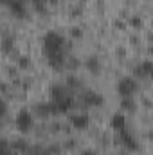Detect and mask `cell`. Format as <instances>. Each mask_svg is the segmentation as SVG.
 Wrapping results in <instances>:
<instances>
[{"label":"cell","instance_id":"obj_1","mask_svg":"<svg viewBox=\"0 0 153 155\" xmlns=\"http://www.w3.org/2000/svg\"><path fill=\"white\" fill-rule=\"evenodd\" d=\"M43 52L52 69L61 71L65 67V38L58 31H47L43 36Z\"/></svg>","mask_w":153,"mask_h":155},{"label":"cell","instance_id":"obj_2","mask_svg":"<svg viewBox=\"0 0 153 155\" xmlns=\"http://www.w3.org/2000/svg\"><path fill=\"white\" fill-rule=\"evenodd\" d=\"M33 126H34V117L29 112V108H20L15 116V128L20 134H27L33 130Z\"/></svg>","mask_w":153,"mask_h":155},{"label":"cell","instance_id":"obj_3","mask_svg":"<svg viewBox=\"0 0 153 155\" xmlns=\"http://www.w3.org/2000/svg\"><path fill=\"white\" fill-rule=\"evenodd\" d=\"M115 88L121 97H133V94L139 90V81L133 76H122L117 81Z\"/></svg>","mask_w":153,"mask_h":155},{"label":"cell","instance_id":"obj_4","mask_svg":"<svg viewBox=\"0 0 153 155\" xmlns=\"http://www.w3.org/2000/svg\"><path fill=\"white\" fill-rule=\"evenodd\" d=\"M81 103L86 108H96V107H101L105 103V97L96 90H85L81 94Z\"/></svg>","mask_w":153,"mask_h":155},{"label":"cell","instance_id":"obj_5","mask_svg":"<svg viewBox=\"0 0 153 155\" xmlns=\"http://www.w3.org/2000/svg\"><path fill=\"white\" fill-rule=\"evenodd\" d=\"M133 76L141 79H153V60H142L133 67Z\"/></svg>","mask_w":153,"mask_h":155},{"label":"cell","instance_id":"obj_6","mask_svg":"<svg viewBox=\"0 0 153 155\" xmlns=\"http://www.w3.org/2000/svg\"><path fill=\"white\" fill-rule=\"evenodd\" d=\"M117 137H119V143H121L128 152H137V150H139V141L135 139V135H133L132 132H128V128L122 130V132H117Z\"/></svg>","mask_w":153,"mask_h":155},{"label":"cell","instance_id":"obj_7","mask_svg":"<svg viewBox=\"0 0 153 155\" xmlns=\"http://www.w3.org/2000/svg\"><path fill=\"white\" fill-rule=\"evenodd\" d=\"M7 7L16 18H25L27 16V5L24 4V0H9Z\"/></svg>","mask_w":153,"mask_h":155},{"label":"cell","instance_id":"obj_8","mask_svg":"<svg viewBox=\"0 0 153 155\" xmlns=\"http://www.w3.org/2000/svg\"><path fill=\"white\" fill-rule=\"evenodd\" d=\"M69 123H70V124H72V128H76V130H85V128L88 126L90 119H88L86 114H70Z\"/></svg>","mask_w":153,"mask_h":155},{"label":"cell","instance_id":"obj_9","mask_svg":"<svg viewBox=\"0 0 153 155\" xmlns=\"http://www.w3.org/2000/svg\"><path fill=\"white\" fill-rule=\"evenodd\" d=\"M110 126L114 128L115 132L126 130V117L122 116V114H114V116L110 117Z\"/></svg>","mask_w":153,"mask_h":155},{"label":"cell","instance_id":"obj_10","mask_svg":"<svg viewBox=\"0 0 153 155\" xmlns=\"http://www.w3.org/2000/svg\"><path fill=\"white\" fill-rule=\"evenodd\" d=\"M85 67H86V71H90L92 74H99V72H101V61H99V58H96V56L86 58Z\"/></svg>","mask_w":153,"mask_h":155},{"label":"cell","instance_id":"obj_11","mask_svg":"<svg viewBox=\"0 0 153 155\" xmlns=\"http://www.w3.org/2000/svg\"><path fill=\"white\" fill-rule=\"evenodd\" d=\"M29 148V144H27V141H24V139H15L13 143H11V150L13 152H25Z\"/></svg>","mask_w":153,"mask_h":155},{"label":"cell","instance_id":"obj_12","mask_svg":"<svg viewBox=\"0 0 153 155\" xmlns=\"http://www.w3.org/2000/svg\"><path fill=\"white\" fill-rule=\"evenodd\" d=\"M121 107L126 112H135V101H133V97H122L121 99Z\"/></svg>","mask_w":153,"mask_h":155},{"label":"cell","instance_id":"obj_13","mask_svg":"<svg viewBox=\"0 0 153 155\" xmlns=\"http://www.w3.org/2000/svg\"><path fill=\"white\" fill-rule=\"evenodd\" d=\"M31 4L34 5V9H36V11L45 13V11H47V5H49L50 2H49V0H31Z\"/></svg>","mask_w":153,"mask_h":155},{"label":"cell","instance_id":"obj_14","mask_svg":"<svg viewBox=\"0 0 153 155\" xmlns=\"http://www.w3.org/2000/svg\"><path fill=\"white\" fill-rule=\"evenodd\" d=\"M11 45H13V40L4 38V51H5V52H7V51H11Z\"/></svg>","mask_w":153,"mask_h":155},{"label":"cell","instance_id":"obj_15","mask_svg":"<svg viewBox=\"0 0 153 155\" xmlns=\"http://www.w3.org/2000/svg\"><path fill=\"white\" fill-rule=\"evenodd\" d=\"M132 24H133L135 27H139V25H141V18H139V16H133V18H132Z\"/></svg>","mask_w":153,"mask_h":155},{"label":"cell","instance_id":"obj_16","mask_svg":"<svg viewBox=\"0 0 153 155\" xmlns=\"http://www.w3.org/2000/svg\"><path fill=\"white\" fill-rule=\"evenodd\" d=\"M81 155H97V153H96L94 150H83V152H81Z\"/></svg>","mask_w":153,"mask_h":155},{"label":"cell","instance_id":"obj_17","mask_svg":"<svg viewBox=\"0 0 153 155\" xmlns=\"http://www.w3.org/2000/svg\"><path fill=\"white\" fill-rule=\"evenodd\" d=\"M27 61H29L27 58H20V65H22V67H27Z\"/></svg>","mask_w":153,"mask_h":155},{"label":"cell","instance_id":"obj_18","mask_svg":"<svg viewBox=\"0 0 153 155\" xmlns=\"http://www.w3.org/2000/svg\"><path fill=\"white\" fill-rule=\"evenodd\" d=\"M2 2H4V4H9V0H2Z\"/></svg>","mask_w":153,"mask_h":155},{"label":"cell","instance_id":"obj_19","mask_svg":"<svg viewBox=\"0 0 153 155\" xmlns=\"http://www.w3.org/2000/svg\"><path fill=\"white\" fill-rule=\"evenodd\" d=\"M49 2H50V4H54V2H56V0H49Z\"/></svg>","mask_w":153,"mask_h":155}]
</instances>
